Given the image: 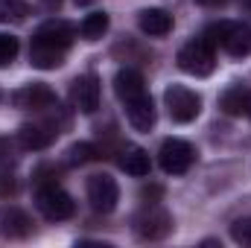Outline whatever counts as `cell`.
<instances>
[{
    "instance_id": "cell-1",
    "label": "cell",
    "mask_w": 251,
    "mask_h": 248,
    "mask_svg": "<svg viewBox=\"0 0 251 248\" xmlns=\"http://www.w3.org/2000/svg\"><path fill=\"white\" fill-rule=\"evenodd\" d=\"M70 44H73V26L62 18H53L32 32L29 64L38 70H56L64 64L67 53H70Z\"/></svg>"
},
{
    "instance_id": "cell-2",
    "label": "cell",
    "mask_w": 251,
    "mask_h": 248,
    "mask_svg": "<svg viewBox=\"0 0 251 248\" xmlns=\"http://www.w3.org/2000/svg\"><path fill=\"white\" fill-rule=\"evenodd\" d=\"M207 41L219 44L228 56L246 59L251 53V26L243 21H219L207 26Z\"/></svg>"
},
{
    "instance_id": "cell-3",
    "label": "cell",
    "mask_w": 251,
    "mask_h": 248,
    "mask_svg": "<svg viewBox=\"0 0 251 248\" xmlns=\"http://www.w3.org/2000/svg\"><path fill=\"white\" fill-rule=\"evenodd\" d=\"M178 67H181L184 73H190V76H196V79L210 76L213 67H216L213 44H210L207 38H193V41H187V44L178 50Z\"/></svg>"
},
{
    "instance_id": "cell-4",
    "label": "cell",
    "mask_w": 251,
    "mask_h": 248,
    "mask_svg": "<svg viewBox=\"0 0 251 248\" xmlns=\"http://www.w3.org/2000/svg\"><path fill=\"white\" fill-rule=\"evenodd\" d=\"M164 105L173 123H193L201 111V97L187 85H170L164 91Z\"/></svg>"
},
{
    "instance_id": "cell-5",
    "label": "cell",
    "mask_w": 251,
    "mask_h": 248,
    "mask_svg": "<svg viewBox=\"0 0 251 248\" xmlns=\"http://www.w3.org/2000/svg\"><path fill=\"white\" fill-rule=\"evenodd\" d=\"M35 207H38V213H41L44 219H50V222H64V219H70V216L76 213V201L70 198V193H64L62 187H56V184L38 187V193H35Z\"/></svg>"
},
{
    "instance_id": "cell-6",
    "label": "cell",
    "mask_w": 251,
    "mask_h": 248,
    "mask_svg": "<svg viewBox=\"0 0 251 248\" xmlns=\"http://www.w3.org/2000/svg\"><path fill=\"white\" fill-rule=\"evenodd\" d=\"M158 161H161V170L167 175H184L193 167V161H196V149L190 146L187 140H181V137H167L161 143Z\"/></svg>"
},
{
    "instance_id": "cell-7",
    "label": "cell",
    "mask_w": 251,
    "mask_h": 248,
    "mask_svg": "<svg viewBox=\"0 0 251 248\" xmlns=\"http://www.w3.org/2000/svg\"><path fill=\"white\" fill-rule=\"evenodd\" d=\"M131 228L140 240H164L173 231V216L164 207H143L140 213L131 216Z\"/></svg>"
},
{
    "instance_id": "cell-8",
    "label": "cell",
    "mask_w": 251,
    "mask_h": 248,
    "mask_svg": "<svg viewBox=\"0 0 251 248\" xmlns=\"http://www.w3.org/2000/svg\"><path fill=\"white\" fill-rule=\"evenodd\" d=\"M100 97H102V88H100V79L94 73H82L70 82V102L76 111L94 114L100 108Z\"/></svg>"
},
{
    "instance_id": "cell-9",
    "label": "cell",
    "mask_w": 251,
    "mask_h": 248,
    "mask_svg": "<svg viewBox=\"0 0 251 248\" xmlns=\"http://www.w3.org/2000/svg\"><path fill=\"white\" fill-rule=\"evenodd\" d=\"M88 201L97 213H111L120 201V187L111 175H91L88 178Z\"/></svg>"
},
{
    "instance_id": "cell-10",
    "label": "cell",
    "mask_w": 251,
    "mask_h": 248,
    "mask_svg": "<svg viewBox=\"0 0 251 248\" xmlns=\"http://www.w3.org/2000/svg\"><path fill=\"white\" fill-rule=\"evenodd\" d=\"M12 105L24 108V111H44L56 105V94L44 85V82H29L24 88H18L12 94Z\"/></svg>"
},
{
    "instance_id": "cell-11",
    "label": "cell",
    "mask_w": 251,
    "mask_h": 248,
    "mask_svg": "<svg viewBox=\"0 0 251 248\" xmlns=\"http://www.w3.org/2000/svg\"><path fill=\"white\" fill-rule=\"evenodd\" d=\"M32 234V219L15 207V204H6L0 207V237L3 240H24Z\"/></svg>"
},
{
    "instance_id": "cell-12",
    "label": "cell",
    "mask_w": 251,
    "mask_h": 248,
    "mask_svg": "<svg viewBox=\"0 0 251 248\" xmlns=\"http://www.w3.org/2000/svg\"><path fill=\"white\" fill-rule=\"evenodd\" d=\"M123 105H126V120H128V125H131L134 131H149V128L155 125V120H158L155 102H152L149 94H140V97L123 102Z\"/></svg>"
},
{
    "instance_id": "cell-13",
    "label": "cell",
    "mask_w": 251,
    "mask_h": 248,
    "mask_svg": "<svg viewBox=\"0 0 251 248\" xmlns=\"http://www.w3.org/2000/svg\"><path fill=\"white\" fill-rule=\"evenodd\" d=\"M59 128L56 125H47V123H24L21 131H18V140L24 149H47L53 140H56Z\"/></svg>"
},
{
    "instance_id": "cell-14",
    "label": "cell",
    "mask_w": 251,
    "mask_h": 248,
    "mask_svg": "<svg viewBox=\"0 0 251 248\" xmlns=\"http://www.w3.org/2000/svg\"><path fill=\"white\" fill-rule=\"evenodd\" d=\"M137 26H140V32H146L152 38H164L173 29V15L164 9H143L137 15Z\"/></svg>"
},
{
    "instance_id": "cell-15",
    "label": "cell",
    "mask_w": 251,
    "mask_h": 248,
    "mask_svg": "<svg viewBox=\"0 0 251 248\" xmlns=\"http://www.w3.org/2000/svg\"><path fill=\"white\" fill-rule=\"evenodd\" d=\"M114 94H117L120 102H128V99L146 94V88H143V76H140L137 70H131V67L117 70V76H114Z\"/></svg>"
},
{
    "instance_id": "cell-16",
    "label": "cell",
    "mask_w": 251,
    "mask_h": 248,
    "mask_svg": "<svg viewBox=\"0 0 251 248\" xmlns=\"http://www.w3.org/2000/svg\"><path fill=\"white\" fill-rule=\"evenodd\" d=\"M117 164H120V170L128 173V175H134V178H143V175H149V152L143 149V146H126L123 152H120V158H117Z\"/></svg>"
},
{
    "instance_id": "cell-17",
    "label": "cell",
    "mask_w": 251,
    "mask_h": 248,
    "mask_svg": "<svg viewBox=\"0 0 251 248\" xmlns=\"http://www.w3.org/2000/svg\"><path fill=\"white\" fill-rule=\"evenodd\" d=\"M249 99H251V94L243 88V85H231V88L219 97V105H222L225 114L243 117V114H249Z\"/></svg>"
},
{
    "instance_id": "cell-18",
    "label": "cell",
    "mask_w": 251,
    "mask_h": 248,
    "mask_svg": "<svg viewBox=\"0 0 251 248\" xmlns=\"http://www.w3.org/2000/svg\"><path fill=\"white\" fill-rule=\"evenodd\" d=\"M105 32H108V15L105 12H91L79 26V35L85 41H100Z\"/></svg>"
},
{
    "instance_id": "cell-19",
    "label": "cell",
    "mask_w": 251,
    "mask_h": 248,
    "mask_svg": "<svg viewBox=\"0 0 251 248\" xmlns=\"http://www.w3.org/2000/svg\"><path fill=\"white\" fill-rule=\"evenodd\" d=\"M94 158H97L94 143H73V146H67V152H64L67 167H85V164H91Z\"/></svg>"
},
{
    "instance_id": "cell-20",
    "label": "cell",
    "mask_w": 251,
    "mask_h": 248,
    "mask_svg": "<svg viewBox=\"0 0 251 248\" xmlns=\"http://www.w3.org/2000/svg\"><path fill=\"white\" fill-rule=\"evenodd\" d=\"M26 18V0H0V24H18Z\"/></svg>"
},
{
    "instance_id": "cell-21",
    "label": "cell",
    "mask_w": 251,
    "mask_h": 248,
    "mask_svg": "<svg viewBox=\"0 0 251 248\" xmlns=\"http://www.w3.org/2000/svg\"><path fill=\"white\" fill-rule=\"evenodd\" d=\"M18 50H21L18 38H15V35H9V32H0V67H6V64L15 62Z\"/></svg>"
},
{
    "instance_id": "cell-22",
    "label": "cell",
    "mask_w": 251,
    "mask_h": 248,
    "mask_svg": "<svg viewBox=\"0 0 251 248\" xmlns=\"http://www.w3.org/2000/svg\"><path fill=\"white\" fill-rule=\"evenodd\" d=\"M231 237H234V243H240V246H251V216L237 219V222L231 225Z\"/></svg>"
},
{
    "instance_id": "cell-23",
    "label": "cell",
    "mask_w": 251,
    "mask_h": 248,
    "mask_svg": "<svg viewBox=\"0 0 251 248\" xmlns=\"http://www.w3.org/2000/svg\"><path fill=\"white\" fill-rule=\"evenodd\" d=\"M199 6H204V9H216V6H225L228 0H196Z\"/></svg>"
},
{
    "instance_id": "cell-24",
    "label": "cell",
    "mask_w": 251,
    "mask_h": 248,
    "mask_svg": "<svg viewBox=\"0 0 251 248\" xmlns=\"http://www.w3.org/2000/svg\"><path fill=\"white\" fill-rule=\"evenodd\" d=\"M44 6H47V9H56V6H59V0H44Z\"/></svg>"
},
{
    "instance_id": "cell-25",
    "label": "cell",
    "mask_w": 251,
    "mask_h": 248,
    "mask_svg": "<svg viewBox=\"0 0 251 248\" xmlns=\"http://www.w3.org/2000/svg\"><path fill=\"white\" fill-rule=\"evenodd\" d=\"M73 3H76V6H91L94 0H73Z\"/></svg>"
},
{
    "instance_id": "cell-26",
    "label": "cell",
    "mask_w": 251,
    "mask_h": 248,
    "mask_svg": "<svg viewBox=\"0 0 251 248\" xmlns=\"http://www.w3.org/2000/svg\"><path fill=\"white\" fill-rule=\"evenodd\" d=\"M249 117H251V99H249Z\"/></svg>"
}]
</instances>
